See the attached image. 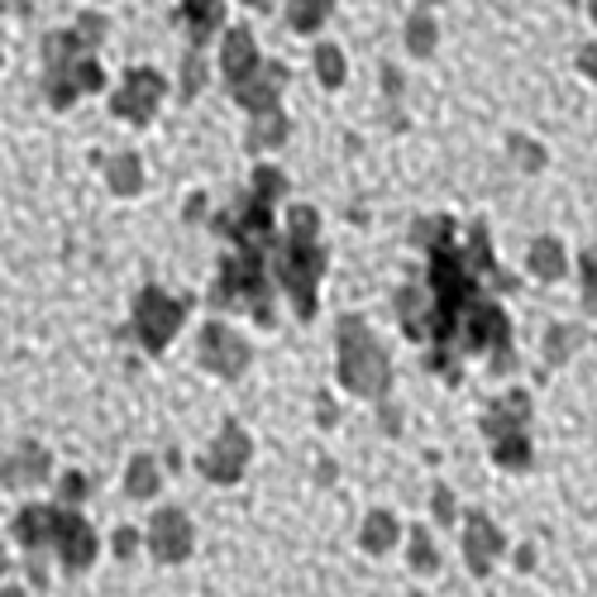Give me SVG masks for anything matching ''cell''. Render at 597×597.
Returning a JSON list of instances; mask_svg holds the SVG:
<instances>
[{
  "label": "cell",
  "mask_w": 597,
  "mask_h": 597,
  "mask_svg": "<svg viewBox=\"0 0 597 597\" xmlns=\"http://www.w3.org/2000/svg\"><path fill=\"white\" fill-rule=\"evenodd\" d=\"M58 559H63V569L67 573H87L96 564V555H101V541H96V531H91V521L81 517V511H72L63 507V517H58Z\"/></svg>",
  "instance_id": "ba28073f"
},
{
  "label": "cell",
  "mask_w": 597,
  "mask_h": 597,
  "mask_svg": "<svg viewBox=\"0 0 597 597\" xmlns=\"http://www.w3.org/2000/svg\"><path fill=\"white\" fill-rule=\"evenodd\" d=\"M10 15H24V0H10Z\"/></svg>",
  "instance_id": "f35d334b"
},
{
  "label": "cell",
  "mask_w": 597,
  "mask_h": 597,
  "mask_svg": "<svg viewBox=\"0 0 597 597\" xmlns=\"http://www.w3.org/2000/svg\"><path fill=\"white\" fill-rule=\"evenodd\" d=\"M326 249H320V239H296L287 234L282 249H278V282L287 287V296H292L296 316L310 320L316 316V292H320V278H326Z\"/></svg>",
  "instance_id": "277c9868"
},
{
  "label": "cell",
  "mask_w": 597,
  "mask_h": 597,
  "mask_svg": "<svg viewBox=\"0 0 597 597\" xmlns=\"http://www.w3.org/2000/svg\"><path fill=\"white\" fill-rule=\"evenodd\" d=\"M105 182H111L115 196H139L143 191V167L135 153H115L111 167H105Z\"/></svg>",
  "instance_id": "7402d4cb"
},
{
  "label": "cell",
  "mask_w": 597,
  "mask_h": 597,
  "mask_svg": "<svg viewBox=\"0 0 597 597\" xmlns=\"http://www.w3.org/2000/svg\"><path fill=\"white\" fill-rule=\"evenodd\" d=\"M201 87H206V63H201V48H187V58H182V101H196Z\"/></svg>",
  "instance_id": "f1b7e54d"
},
{
  "label": "cell",
  "mask_w": 597,
  "mask_h": 597,
  "mask_svg": "<svg viewBox=\"0 0 597 597\" xmlns=\"http://www.w3.org/2000/svg\"><path fill=\"white\" fill-rule=\"evenodd\" d=\"M135 545H139V535H135V531H115V555H119V559L135 555Z\"/></svg>",
  "instance_id": "8d00e7d4"
},
{
  "label": "cell",
  "mask_w": 597,
  "mask_h": 597,
  "mask_svg": "<svg viewBox=\"0 0 597 597\" xmlns=\"http://www.w3.org/2000/svg\"><path fill=\"white\" fill-rule=\"evenodd\" d=\"M263 67V58H258V48H254V34L244 29V24H234V29H225V43H220V77H225V87H244L249 77Z\"/></svg>",
  "instance_id": "7c38bea8"
},
{
  "label": "cell",
  "mask_w": 597,
  "mask_h": 597,
  "mask_svg": "<svg viewBox=\"0 0 597 597\" xmlns=\"http://www.w3.org/2000/svg\"><path fill=\"white\" fill-rule=\"evenodd\" d=\"M91 493V483L81 473H63V483H58V497H63V507H81Z\"/></svg>",
  "instance_id": "e575fe53"
},
{
  "label": "cell",
  "mask_w": 597,
  "mask_h": 597,
  "mask_svg": "<svg viewBox=\"0 0 597 597\" xmlns=\"http://www.w3.org/2000/svg\"><path fill=\"white\" fill-rule=\"evenodd\" d=\"M177 20H182V29H187L191 48H201V43H206L211 34L225 24V0H182Z\"/></svg>",
  "instance_id": "e0dca14e"
},
{
  "label": "cell",
  "mask_w": 597,
  "mask_h": 597,
  "mask_svg": "<svg viewBox=\"0 0 597 597\" xmlns=\"http://www.w3.org/2000/svg\"><path fill=\"white\" fill-rule=\"evenodd\" d=\"M583 340H588V330H583V326H549V334H545V364L559 368L569 354H579Z\"/></svg>",
  "instance_id": "d4e9b609"
},
{
  "label": "cell",
  "mask_w": 597,
  "mask_h": 597,
  "mask_svg": "<svg viewBox=\"0 0 597 597\" xmlns=\"http://www.w3.org/2000/svg\"><path fill=\"white\" fill-rule=\"evenodd\" d=\"M282 191H287V177H282L272 163H258V167H254V196H258V201H268V206H272V201H278Z\"/></svg>",
  "instance_id": "f546056e"
},
{
  "label": "cell",
  "mask_w": 597,
  "mask_h": 597,
  "mask_svg": "<svg viewBox=\"0 0 597 597\" xmlns=\"http://www.w3.org/2000/svg\"><path fill=\"white\" fill-rule=\"evenodd\" d=\"M287 135H292V125H287V115H282V111H272V115H254V125H249V135H244V149H249V153L282 149Z\"/></svg>",
  "instance_id": "ffe728a7"
},
{
  "label": "cell",
  "mask_w": 597,
  "mask_h": 597,
  "mask_svg": "<svg viewBox=\"0 0 597 597\" xmlns=\"http://www.w3.org/2000/svg\"><path fill=\"white\" fill-rule=\"evenodd\" d=\"M5 597H20V588H5Z\"/></svg>",
  "instance_id": "b9f144b4"
},
{
  "label": "cell",
  "mask_w": 597,
  "mask_h": 597,
  "mask_svg": "<svg viewBox=\"0 0 597 597\" xmlns=\"http://www.w3.org/2000/svg\"><path fill=\"white\" fill-rule=\"evenodd\" d=\"M525 421H531V397H525V392H507V397L493 402L483 416L487 445H493V440H507V435H525Z\"/></svg>",
  "instance_id": "9a60e30c"
},
{
  "label": "cell",
  "mask_w": 597,
  "mask_h": 597,
  "mask_svg": "<svg viewBox=\"0 0 597 597\" xmlns=\"http://www.w3.org/2000/svg\"><path fill=\"white\" fill-rule=\"evenodd\" d=\"M435 39H440L435 15H430V10H416V15L406 20V48H411L416 58H430L435 53Z\"/></svg>",
  "instance_id": "484cf974"
},
{
  "label": "cell",
  "mask_w": 597,
  "mask_h": 597,
  "mask_svg": "<svg viewBox=\"0 0 597 597\" xmlns=\"http://www.w3.org/2000/svg\"><path fill=\"white\" fill-rule=\"evenodd\" d=\"M493 459L501 463V469H511V473L531 469V435H507V440H493Z\"/></svg>",
  "instance_id": "4316f807"
},
{
  "label": "cell",
  "mask_w": 597,
  "mask_h": 597,
  "mask_svg": "<svg viewBox=\"0 0 597 597\" xmlns=\"http://www.w3.org/2000/svg\"><path fill=\"white\" fill-rule=\"evenodd\" d=\"M249 454H254V445H249V430L239 421H230L220 430V440H215V445L196 459V469H201V478H211V483H239L244 469H249Z\"/></svg>",
  "instance_id": "52a82bcc"
},
{
  "label": "cell",
  "mask_w": 597,
  "mask_h": 597,
  "mask_svg": "<svg viewBox=\"0 0 597 597\" xmlns=\"http://www.w3.org/2000/svg\"><path fill=\"white\" fill-rule=\"evenodd\" d=\"M158 487H163L158 459H153V454H135V459H129V469H125V493L135 497V501H149Z\"/></svg>",
  "instance_id": "44dd1931"
},
{
  "label": "cell",
  "mask_w": 597,
  "mask_h": 597,
  "mask_svg": "<svg viewBox=\"0 0 597 597\" xmlns=\"http://www.w3.org/2000/svg\"><path fill=\"white\" fill-rule=\"evenodd\" d=\"M501 549H507V535H501L483 511H469V517H463V564H469V573L487 579L493 564L501 559Z\"/></svg>",
  "instance_id": "30bf717a"
},
{
  "label": "cell",
  "mask_w": 597,
  "mask_h": 597,
  "mask_svg": "<svg viewBox=\"0 0 597 597\" xmlns=\"http://www.w3.org/2000/svg\"><path fill=\"white\" fill-rule=\"evenodd\" d=\"M507 149H511V158H517L525 173H541V167H545V149H541V143H531L525 135H511Z\"/></svg>",
  "instance_id": "1f68e13d"
},
{
  "label": "cell",
  "mask_w": 597,
  "mask_h": 597,
  "mask_svg": "<svg viewBox=\"0 0 597 597\" xmlns=\"http://www.w3.org/2000/svg\"><path fill=\"white\" fill-rule=\"evenodd\" d=\"M358 541H364L368 555H388V549L397 545V517H392V511H373V517L364 521V531H358Z\"/></svg>",
  "instance_id": "603a6c76"
},
{
  "label": "cell",
  "mask_w": 597,
  "mask_h": 597,
  "mask_svg": "<svg viewBox=\"0 0 597 597\" xmlns=\"http://www.w3.org/2000/svg\"><path fill=\"white\" fill-rule=\"evenodd\" d=\"M330 10H334V0H287V24L296 34H316L330 20Z\"/></svg>",
  "instance_id": "cb8c5ba5"
},
{
  "label": "cell",
  "mask_w": 597,
  "mask_h": 597,
  "mask_svg": "<svg viewBox=\"0 0 597 597\" xmlns=\"http://www.w3.org/2000/svg\"><path fill=\"white\" fill-rule=\"evenodd\" d=\"M525 268H531V278H541V282H559L569 268L564 244H559L555 234H541L531 249H525Z\"/></svg>",
  "instance_id": "ac0fdd59"
},
{
  "label": "cell",
  "mask_w": 597,
  "mask_h": 597,
  "mask_svg": "<svg viewBox=\"0 0 597 597\" xmlns=\"http://www.w3.org/2000/svg\"><path fill=\"white\" fill-rule=\"evenodd\" d=\"M48 469H53V459H48L43 445H20V449H10V459H5V483H10V487L43 483Z\"/></svg>",
  "instance_id": "d6986e66"
},
{
  "label": "cell",
  "mask_w": 597,
  "mask_h": 597,
  "mask_svg": "<svg viewBox=\"0 0 597 597\" xmlns=\"http://www.w3.org/2000/svg\"><path fill=\"white\" fill-rule=\"evenodd\" d=\"M411 569L416 573H435L440 569V555H435V545H430L425 531H411Z\"/></svg>",
  "instance_id": "836d02e7"
},
{
  "label": "cell",
  "mask_w": 597,
  "mask_h": 597,
  "mask_svg": "<svg viewBox=\"0 0 597 597\" xmlns=\"http://www.w3.org/2000/svg\"><path fill=\"white\" fill-rule=\"evenodd\" d=\"M282 87H287V67L282 63H263L254 77L244 81V87H234L230 96L244 111H254V115H272L278 111V101H282Z\"/></svg>",
  "instance_id": "4fadbf2b"
},
{
  "label": "cell",
  "mask_w": 597,
  "mask_h": 597,
  "mask_svg": "<svg viewBox=\"0 0 597 597\" xmlns=\"http://www.w3.org/2000/svg\"><path fill=\"white\" fill-rule=\"evenodd\" d=\"M268 254L258 249H234V254L220 258V278L211 287V306L215 310H230V306H249V316L258 320L263 330L278 326L272 316V296H268Z\"/></svg>",
  "instance_id": "3957f363"
},
{
  "label": "cell",
  "mask_w": 597,
  "mask_h": 597,
  "mask_svg": "<svg viewBox=\"0 0 597 597\" xmlns=\"http://www.w3.org/2000/svg\"><path fill=\"white\" fill-rule=\"evenodd\" d=\"M334 373H340V382L354 397L382 402L392 392V364L364 316H340V330H334Z\"/></svg>",
  "instance_id": "7a4b0ae2"
},
{
  "label": "cell",
  "mask_w": 597,
  "mask_h": 597,
  "mask_svg": "<svg viewBox=\"0 0 597 597\" xmlns=\"http://www.w3.org/2000/svg\"><path fill=\"white\" fill-rule=\"evenodd\" d=\"M249 358H254L249 344L239 340L225 320H211V326L201 330V364H206L215 378H239L249 368Z\"/></svg>",
  "instance_id": "9c48e42d"
},
{
  "label": "cell",
  "mask_w": 597,
  "mask_h": 597,
  "mask_svg": "<svg viewBox=\"0 0 597 597\" xmlns=\"http://www.w3.org/2000/svg\"><path fill=\"white\" fill-rule=\"evenodd\" d=\"M163 91H167L163 72H153V67H135V72H125L119 91L111 96V115L135 119V125H149L153 111L163 105Z\"/></svg>",
  "instance_id": "8992f818"
},
{
  "label": "cell",
  "mask_w": 597,
  "mask_h": 597,
  "mask_svg": "<svg viewBox=\"0 0 597 597\" xmlns=\"http://www.w3.org/2000/svg\"><path fill=\"white\" fill-rule=\"evenodd\" d=\"M287 234L316 239V234H320V211H316V206H302V201H296L292 215H287Z\"/></svg>",
  "instance_id": "4dcf8cb0"
},
{
  "label": "cell",
  "mask_w": 597,
  "mask_h": 597,
  "mask_svg": "<svg viewBox=\"0 0 597 597\" xmlns=\"http://www.w3.org/2000/svg\"><path fill=\"white\" fill-rule=\"evenodd\" d=\"M58 517H63V507H24L15 517V541L24 549H43L58 541Z\"/></svg>",
  "instance_id": "2e32d148"
},
{
  "label": "cell",
  "mask_w": 597,
  "mask_h": 597,
  "mask_svg": "<svg viewBox=\"0 0 597 597\" xmlns=\"http://www.w3.org/2000/svg\"><path fill=\"white\" fill-rule=\"evenodd\" d=\"M187 306H191V296L182 302V296H167L163 287H143V292L135 296V334H139V344L149 354H163L167 344H173V334L182 330V320H187Z\"/></svg>",
  "instance_id": "5b68a950"
},
{
  "label": "cell",
  "mask_w": 597,
  "mask_h": 597,
  "mask_svg": "<svg viewBox=\"0 0 597 597\" xmlns=\"http://www.w3.org/2000/svg\"><path fill=\"white\" fill-rule=\"evenodd\" d=\"M397 316H402L406 340H430L435 334V296H430V287H402Z\"/></svg>",
  "instance_id": "5bb4252c"
},
{
  "label": "cell",
  "mask_w": 597,
  "mask_h": 597,
  "mask_svg": "<svg viewBox=\"0 0 597 597\" xmlns=\"http://www.w3.org/2000/svg\"><path fill=\"white\" fill-rule=\"evenodd\" d=\"M579 72H583V77H593V81H597V43H588V48H583V53H579Z\"/></svg>",
  "instance_id": "74e56055"
},
{
  "label": "cell",
  "mask_w": 597,
  "mask_h": 597,
  "mask_svg": "<svg viewBox=\"0 0 597 597\" xmlns=\"http://www.w3.org/2000/svg\"><path fill=\"white\" fill-rule=\"evenodd\" d=\"M430 511H435L440 525H454V493L445 483H435V493H430Z\"/></svg>",
  "instance_id": "d590c367"
},
{
  "label": "cell",
  "mask_w": 597,
  "mask_h": 597,
  "mask_svg": "<svg viewBox=\"0 0 597 597\" xmlns=\"http://www.w3.org/2000/svg\"><path fill=\"white\" fill-rule=\"evenodd\" d=\"M105 87V72L96 63L87 34L72 24V29H58L43 39V91L53 111H67L77 96L101 91Z\"/></svg>",
  "instance_id": "6da1fadb"
},
{
  "label": "cell",
  "mask_w": 597,
  "mask_h": 597,
  "mask_svg": "<svg viewBox=\"0 0 597 597\" xmlns=\"http://www.w3.org/2000/svg\"><path fill=\"white\" fill-rule=\"evenodd\" d=\"M191 521L182 517L177 507H163L158 517L149 521V549H153V559H163V564H182V559L191 555Z\"/></svg>",
  "instance_id": "8fae6325"
},
{
  "label": "cell",
  "mask_w": 597,
  "mask_h": 597,
  "mask_svg": "<svg viewBox=\"0 0 597 597\" xmlns=\"http://www.w3.org/2000/svg\"><path fill=\"white\" fill-rule=\"evenodd\" d=\"M579 272H583V306L597 310V244L579 254Z\"/></svg>",
  "instance_id": "d6a6232c"
},
{
  "label": "cell",
  "mask_w": 597,
  "mask_h": 597,
  "mask_svg": "<svg viewBox=\"0 0 597 597\" xmlns=\"http://www.w3.org/2000/svg\"><path fill=\"white\" fill-rule=\"evenodd\" d=\"M344 53H340V43H320L316 48V77H320V87H330V91H340L344 87Z\"/></svg>",
  "instance_id": "83f0119b"
},
{
  "label": "cell",
  "mask_w": 597,
  "mask_h": 597,
  "mask_svg": "<svg viewBox=\"0 0 597 597\" xmlns=\"http://www.w3.org/2000/svg\"><path fill=\"white\" fill-rule=\"evenodd\" d=\"M244 5H258V10H268V0H244Z\"/></svg>",
  "instance_id": "ab89813d"
},
{
  "label": "cell",
  "mask_w": 597,
  "mask_h": 597,
  "mask_svg": "<svg viewBox=\"0 0 597 597\" xmlns=\"http://www.w3.org/2000/svg\"><path fill=\"white\" fill-rule=\"evenodd\" d=\"M588 15H593V20H597V0H588Z\"/></svg>",
  "instance_id": "60d3db41"
}]
</instances>
